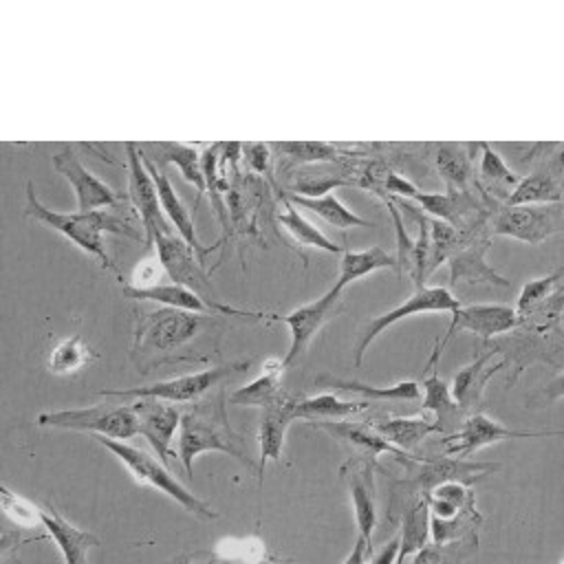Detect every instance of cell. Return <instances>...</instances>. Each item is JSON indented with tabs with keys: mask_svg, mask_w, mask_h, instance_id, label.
<instances>
[{
	"mask_svg": "<svg viewBox=\"0 0 564 564\" xmlns=\"http://www.w3.org/2000/svg\"><path fill=\"white\" fill-rule=\"evenodd\" d=\"M203 452H223L247 467H253L242 438L231 430L225 412V394L194 405L183 412L178 427V458L187 471L194 474V458Z\"/></svg>",
	"mask_w": 564,
	"mask_h": 564,
	"instance_id": "obj_1",
	"label": "cell"
},
{
	"mask_svg": "<svg viewBox=\"0 0 564 564\" xmlns=\"http://www.w3.org/2000/svg\"><path fill=\"white\" fill-rule=\"evenodd\" d=\"M26 216L55 229L57 234H62L64 238L75 242L82 251L95 256L104 267H112L110 258L106 253V247H104V231H117V234H126L134 240H143V234H139L132 225L123 223L121 218H115L108 212L64 214V212L48 209L46 205H42L37 200L31 183H26Z\"/></svg>",
	"mask_w": 564,
	"mask_h": 564,
	"instance_id": "obj_2",
	"label": "cell"
},
{
	"mask_svg": "<svg viewBox=\"0 0 564 564\" xmlns=\"http://www.w3.org/2000/svg\"><path fill=\"white\" fill-rule=\"evenodd\" d=\"M93 441H97L99 445H104L108 452H112L126 467L128 471L134 476L137 482L141 485H150L154 489H159L161 494L170 496L172 500H176L185 511L194 513L200 520H214L218 518V511H214L207 502H203L200 498H196L189 489H185L167 469L163 463H159L156 458H152L148 452L128 445L126 441H115V438H106V436H93Z\"/></svg>",
	"mask_w": 564,
	"mask_h": 564,
	"instance_id": "obj_3",
	"label": "cell"
},
{
	"mask_svg": "<svg viewBox=\"0 0 564 564\" xmlns=\"http://www.w3.org/2000/svg\"><path fill=\"white\" fill-rule=\"evenodd\" d=\"M37 425L57 427V430H75L90 432L93 436H106L115 441H128L139 434L137 412L130 405H88L57 412H42L37 416Z\"/></svg>",
	"mask_w": 564,
	"mask_h": 564,
	"instance_id": "obj_4",
	"label": "cell"
},
{
	"mask_svg": "<svg viewBox=\"0 0 564 564\" xmlns=\"http://www.w3.org/2000/svg\"><path fill=\"white\" fill-rule=\"evenodd\" d=\"M205 317L212 315H200V313H189L181 308H170L161 306L159 311L145 313L137 322L134 330V352H172L192 341L203 324Z\"/></svg>",
	"mask_w": 564,
	"mask_h": 564,
	"instance_id": "obj_5",
	"label": "cell"
},
{
	"mask_svg": "<svg viewBox=\"0 0 564 564\" xmlns=\"http://www.w3.org/2000/svg\"><path fill=\"white\" fill-rule=\"evenodd\" d=\"M249 366H251L249 359L247 361H234V364H227V366H216V368L189 372V375H183V377L156 381V383L143 386V388L101 390L99 394H104V397H137V399L152 397V399H161V401H167V403H189V401H196L203 394H207L225 377H229L238 370H247Z\"/></svg>",
	"mask_w": 564,
	"mask_h": 564,
	"instance_id": "obj_6",
	"label": "cell"
},
{
	"mask_svg": "<svg viewBox=\"0 0 564 564\" xmlns=\"http://www.w3.org/2000/svg\"><path fill=\"white\" fill-rule=\"evenodd\" d=\"M564 229V205H507L494 220V234L509 236L527 245H540L549 236Z\"/></svg>",
	"mask_w": 564,
	"mask_h": 564,
	"instance_id": "obj_7",
	"label": "cell"
},
{
	"mask_svg": "<svg viewBox=\"0 0 564 564\" xmlns=\"http://www.w3.org/2000/svg\"><path fill=\"white\" fill-rule=\"evenodd\" d=\"M460 306V302L449 293V289L445 286H421L416 289L410 297H405L399 306L386 311L383 315L372 317L364 333L359 335V341L355 346V366H361L364 352L368 350V346L390 326H394L397 322L416 315V313H454Z\"/></svg>",
	"mask_w": 564,
	"mask_h": 564,
	"instance_id": "obj_8",
	"label": "cell"
},
{
	"mask_svg": "<svg viewBox=\"0 0 564 564\" xmlns=\"http://www.w3.org/2000/svg\"><path fill=\"white\" fill-rule=\"evenodd\" d=\"M126 156H128V196L141 218L143 225V242L148 247H154V238L159 234H172L170 225L165 220L159 192L154 185V178L150 170L143 163L141 150L137 143H126Z\"/></svg>",
	"mask_w": 564,
	"mask_h": 564,
	"instance_id": "obj_9",
	"label": "cell"
},
{
	"mask_svg": "<svg viewBox=\"0 0 564 564\" xmlns=\"http://www.w3.org/2000/svg\"><path fill=\"white\" fill-rule=\"evenodd\" d=\"M542 436H564V430H546V432H524V430H511L505 427L502 423L489 419L485 412H474L469 414L463 425L445 436V452L449 456H458V458H467L469 454L498 443V441H507V438H542Z\"/></svg>",
	"mask_w": 564,
	"mask_h": 564,
	"instance_id": "obj_10",
	"label": "cell"
},
{
	"mask_svg": "<svg viewBox=\"0 0 564 564\" xmlns=\"http://www.w3.org/2000/svg\"><path fill=\"white\" fill-rule=\"evenodd\" d=\"M123 295L130 300H148V302H156L170 308H181V311H189V313H200V315H234V317H269L264 313H251V311H240L234 306H227L218 300H207L200 293H196L189 286L170 282V284H152V286H134V284H126L123 286Z\"/></svg>",
	"mask_w": 564,
	"mask_h": 564,
	"instance_id": "obj_11",
	"label": "cell"
},
{
	"mask_svg": "<svg viewBox=\"0 0 564 564\" xmlns=\"http://www.w3.org/2000/svg\"><path fill=\"white\" fill-rule=\"evenodd\" d=\"M520 324L518 311L507 306V304H469V306H458L452 313V322L445 330V337L434 346V352L430 357V364L434 366L441 348L454 337L456 330H469L474 335H480L485 339L509 333Z\"/></svg>",
	"mask_w": 564,
	"mask_h": 564,
	"instance_id": "obj_12",
	"label": "cell"
},
{
	"mask_svg": "<svg viewBox=\"0 0 564 564\" xmlns=\"http://www.w3.org/2000/svg\"><path fill=\"white\" fill-rule=\"evenodd\" d=\"M341 293L337 286H330L324 295H319L317 300H311L297 308H293L289 315L282 317V322L289 326V335H291V346L286 357L282 359L284 368H289L313 341V337L322 330V326L333 317V313L337 311L339 302H341Z\"/></svg>",
	"mask_w": 564,
	"mask_h": 564,
	"instance_id": "obj_13",
	"label": "cell"
},
{
	"mask_svg": "<svg viewBox=\"0 0 564 564\" xmlns=\"http://www.w3.org/2000/svg\"><path fill=\"white\" fill-rule=\"evenodd\" d=\"M132 408L137 412L139 434L152 445L159 460L163 465H167L170 458H176V452L172 449V441H174L176 430L181 427L183 414L167 401L152 399V397L137 399L132 403Z\"/></svg>",
	"mask_w": 564,
	"mask_h": 564,
	"instance_id": "obj_14",
	"label": "cell"
},
{
	"mask_svg": "<svg viewBox=\"0 0 564 564\" xmlns=\"http://www.w3.org/2000/svg\"><path fill=\"white\" fill-rule=\"evenodd\" d=\"M53 167L70 183L75 198H77V212L88 214L97 212L101 207H110L119 200V194L99 181L79 159L73 150H59L53 154Z\"/></svg>",
	"mask_w": 564,
	"mask_h": 564,
	"instance_id": "obj_15",
	"label": "cell"
},
{
	"mask_svg": "<svg viewBox=\"0 0 564 564\" xmlns=\"http://www.w3.org/2000/svg\"><path fill=\"white\" fill-rule=\"evenodd\" d=\"M154 247L159 262L167 271L172 282L189 286L200 295L212 291V280L203 271L200 262L194 258L196 251L183 238H176L172 234H159L154 238Z\"/></svg>",
	"mask_w": 564,
	"mask_h": 564,
	"instance_id": "obj_16",
	"label": "cell"
},
{
	"mask_svg": "<svg viewBox=\"0 0 564 564\" xmlns=\"http://www.w3.org/2000/svg\"><path fill=\"white\" fill-rule=\"evenodd\" d=\"M372 467L375 460L364 456L348 460L341 467V474L348 482L352 509H355V520L359 535L370 540L375 527H377V507H375V482H372Z\"/></svg>",
	"mask_w": 564,
	"mask_h": 564,
	"instance_id": "obj_17",
	"label": "cell"
},
{
	"mask_svg": "<svg viewBox=\"0 0 564 564\" xmlns=\"http://www.w3.org/2000/svg\"><path fill=\"white\" fill-rule=\"evenodd\" d=\"M40 524L57 544L64 564H88L86 553L93 546H99V538L95 533L70 524L51 502H46V509H40Z\"/></svg>",
	"mask_w": 564,
	"mask_h": 564,
	"instance_id": "obj_18",
	"label": "cell"
},
{
	"mask_svg": "<svg viewBox=\"0 0 564 564\" xmlns=\"http://www.w3.org/2000/svg\"><path fill=\"white\" fill-rule=\"evenodd\" d=\"M419 471L414 474L416 489L425 496L432 487L447 482V480H460L471 482L480 476H487L489 471H496V463H474L465 458H432V460H416Z\"/></svg>",
	"mask_w": 564,
	"mask_h": 564,
	"instance_id": "obj_19",
	"label": "cell"
},
{
	"mask_svg": "<svg viewBox=\"0 0 564 564\" xmlns=\"http://www.w3.org/2000/svg\"><path fill=\"white\" fill-rule=\"evenodd\" d=\"M295 421V397L282 394L273 405L264 408L262 421H260V432H258V443H260V463H258V474L262 476L264 463L267 460H280L282 458V447H284V436L286 430Z\"/></svg>",
	"mask_w": 564,
	"mask_h": 564,
	"instance_id": "obj_20",
	"label": "cell"
},
{
	"mask_svg": "<svg viewBox=\"0 0 564 564\" xmlns=\"http://www.w3.org/2000/svg\"><path fill=\"white\" fill-rule=\"evenodd\" d=\"M487 238H474L471 242L463 245L452 258H449V282L454 286L458 284H476V282H491L496 286H509L511 282L502 278L494 267L485 262L487 253Z\"/></svg>",
	"mask_w": 564,
	"mask_h": 564,
	"instance_id": "obj_21",
	"label": "cell"
},
{
	"mask_svg": "<svg viewBox=\"0 0 564 564\" xmlns=\"http://www.w3.org/2000/svg\"><path fill=\"white\" fill-rule=\"evenodd\" d=\"M141 156H143V154H141ZM143 163H145V167L150 170V174H152V178H154V185H156L159 200H161V207H163L165 218L174 225V229L178 231V236L196 251V256L209 253V249L200 245V240H198V236H196L194 218H192V214L187 212V207L183 205V200L176 196V189L172 187V183H170L165 170L156 167L148 156H143Z\"/></svg>",
	"mask_w": 564,
	"mask_h": 564,
	"instance_id": "obj_22",
	"label": "cell"
},
{
	"mask_svg": "<svg viewBox=\"0 0 564 564\" xmlns=\"http://www.w3.org/2000/svg\"><path fill=\"white\" fill-rule=\"evenodd\" d=\"M311 425L328 432L330 436L335 438H341L346 441L348 445L357 447L364 452V456L377 460V456L381 452H388V454H394L399 456L401 460H412V456L408 452H401L399 447H394L390 441H386L379 432H375V427L370 425H361V423H352V421H344V419H324V421H313Z\"/></svg>",
	"mask_w": 564,
	"mask_h": 564,
	"instance_id": "obj_23",
	"label": "cell"
},
{
	"mask_svg": "<svg viewBox=\"0 0 564 564\" xmlns=\"http://www.w3.org/2000/svg\"><path fill=\"white\" fill-rule=\"evenodd\" d=\"M139 150L143 156H148L161 170L167 163H174L181 170L183 178L196 187L198 200H200L207 185H205V176H203V167H200V154L194 145H183V143H174V141H156V143L139 145ZM198 200H196V205H198Z\"/></svg>",
	"mask_w": 564,
	"mask_h": 564,
	"instance_id": "obj_24",
	"label": "cell"
},
{
	"mask_svg": "<svg viewBox=\"0 0 564 564\" xmlns=\"http://www.w3.org/2000/svg\"><path fill=\"white\" fill-rule=\"evenodd\" d=\"M494 359V352L487 350L482 352L480 357H476L471 364L463 366L456 377H454V383H452V397L454 401L463 408V410H469L471 405H476L482 397V390L487 386V381L505 366V361H496L491 364Z\"/></svg>",
	"mask_w": 564,
	"mask_h": 564,
	"instance_id": "obj_25",
	"label": "cell"
},
{
	"mask_svg": "<svg viewBox=\"0 0 564 564\" xmlns=\"http://www.w3.org/2000/svg\"><path fill=\"white\" fill-rule=\"evenodd\" d=\"M264 372L258 375L251 383L234 390L229 394L231 405H256V408H269L273 405L282 394V372L284 364L278 359H269L262 368Z\"/></svg>",
	"mask_w": 564,
	"mask_h": 564,
	"instance_id": "obj_26",
	"label": "cell"
},
{
	"mask_svg": "<svg viewBox=\"0 0 564 564\" xmlns=\"http://www.w3.org/2000/svg\"><path fill=\"white\" fill-rule=\"evenodd\" d=\"M430 375L423 379V410L434 412V423L438 427V432H447L458 423V416L463 412V408L454 401L449 386L438 377V372L434 370L432 364H427Z\"/></svg>",
	"mask_w": 564,
	"mask_h": 564,
	"instance_id": "obj_27",
	"label": "cell"
},
{
	"mask_svg": "<svg viewBox=\"0 0 564 564\" xmlns=\"http://www.w3.org/2000/svg\"><path fill=\"white\" fill-rule=\"evenodd\" d=\"M286 200H291L297 207H304L313 214H317L319 218H324L326 223H330L337 229H350V227H372V223L368 218H361L357 212L348 209L335 194H324V196H302L297 192L293 194H284Z\"/></svg>",
	"mask_w": 564,
	"mask_h": 564,
	"instance_id": "obj_28",
	"label": "cell"
},
{
	"mask_svg": "<svg viewBox=\"0 0 564 564\" xmlns=\"http://www.w3.org/2000/svg\"><path fill=\"white\" fill-rule=\"evenodd\" d=\"M397 267V256L388 253L381 247H368L361 251H344L339 262V275L333 286L344 291L350 282H357L359 278L375 273L379 269H392Z\"/></svg>",
	"mask_w": 564,
	"mask_h": 564,
	"instance_id": "obj_29",
	"label": "cell"
},
{
	"mask_svg": "<svg viewBox=\"0 0 564 564\" xmlns=\"http://www.w3.org/2000/svg\"><path fill=\"white\" fill-rule=\"evenodd\" d=\"M372 427H375V432H379L386 441H390L401 452H408V449L416 447L427 434L438 432L436 423L432 419H425V416L386 419V421H377Z\"/></svg>",
	"mask_w": 564,
	"mask_h": 564,
	"instance_id": "obj_30",
	"label": "cell"
},
{
	"mask_svg": "<svg viewBox=\"0 0 564 564\" xmlns=\"http://www.w3.org/2000/svg\"><path fill=\"white\" fill-rule=\"evenodd\" d=\"M370 401H344L330 392L317 394V397H304L295 399V419H306V421H324V419H346L352 416L361 410H366Z\"/></svg>",
	"mask_w": 564,
	"mask_h": 564,
	"instance_id": "obj_31",
	"label": "cell"
},
{
	"mask_svg": "<svg viewBox=\"0 0 564 564\" xmlns=\"http://www.w3.org/2000/svg\"><path fill=\"white\" fill-rule=\"evenodd\" d=\"M427 538H430V509H427L425 498L421 496L403 513L397 564H403L405 557L416 555L427 544Z\"/></svg>",
	"mask_w": 564,
	"mask_h": 564,
	"instance_id": "obj_32",
	"label": "cell"
},
{
	"mask_svg": "<svg viewBox=\"0 0 564 564\" xmlns=\"http://www.w3.org/2000/svg\"><path fill=\"white\" fill-rule=\"evenodd\" d=\"M278 223L293 236V240L297 245L315 247L326 253H344V249L337 242H333L319 227H315L311 220H306L300 214V209L286 198H284V212L278 214Z\"/></svg>",
	"mask_w": 564,
	"mask_h": 564,
	"instance_id": "obj_33",
	"label": "cell"
},
{
	"mask_svg": "<svg viewBox=\"0 0 564 564\" xmlns=\"http://www.w3.org/2000/svg\"><path fill=\"white\" fill-rule=\"evenodd\" d=\"M97 359V352L79 337H66L53 346L48 352V370L53 375H75Z\"/></svg>",
	"mask_w": 564,
	"mask_h": 564,
	"instance_id": "obj_34",
	"label": "cell"
},
{
	"mask_svg": "<svg viewBox=\"0 0 564 564\" xmlns=\"http://www.w3.org/2000/svg\"><path fill=\"white\" fill-rule=\"evenodd\" d=\"M562 187L551 172H535L524 176L518 187L509 194L507 205H540V203H560Z\"/></svg>",
	"mask_w": 564,
	"mask_h": 564,
	"instance_id": "obj_35",
	"label": "cell"
},
{
	"mask_svg": "<svg viewBox=\"0 0 564 564\" xmlns=\"http://www.w3.org/2000/svg\"><path fill=\"white\" fill-rule=\"evenodd\" d=\"M315 383H326L335 390L341 392H357L364 394V399H394V401H416L421 397V388L416 381H399L394 386L388 388H377V386H366L361 381H344V379H328V377H319Z\"/></svg>",
	"mask_w": 564,
	"mask_h": 564,
	"instance_id": "obj_36",
	"label": "cell"
},
{
	"mask_svg": "<svg viewBox=\"0 0 564 564\" xmlns=\"http://www.w3.org/2000/svg\"><path fill=\"white\" fill-rule=\"evenodd\" d=\"M480 148V176L482 181H487L496 192H500L502 196L509 198V194L518 187V183L522 181L507 163L505 159L489 145V143H478Z\"/></svg>",
	"mask_w": 564,
	"mask_h": 564,
	"instance_id": "obj_37",
	"label": "cell"
},
{
	"mask_svg": "<svg viewBox=\"0 0 564 564\" xmlns=\"http://www.w3.org/2000/svg\"><path fill=\"white\" fill-rule=\"evenodd\" d=\"M478 549V535L471 533L449 544H425L414 557L412 564H460Z\"/></svg>",
	"mask_w": 564,
	"mask_h": 564,
	"instance_id": "obj_38",
	"label": "cell"
},
{
	"mask_svg": "<svg viewBox=\"0 0 564 564\" xmlns=\"http://www.w3.org/2000/svg\"><path fill=\"white\" fill-rule=\"evenodd\" d=\"M436 167L438 174L452 185V187H465L471 174V163L469 154L465 148L456 143H443L436 150Z\"/></svg>",
	"mask_w": 564,
	"mask_h": 564,
	"instance_id": "obj_39",
	"label": "cell"
},
{
	"mask_svg": "<svg viewBox=\"0 0 564 564\" xmlns=\"http://www.w3.org/2000/svg\"><path fill=\"white\" fill-rule=\"evenodd\" d=\"M427 220H430V271L427 273H432L441 262L449 260L463 247V238L452 223L436 220V218H427Z\"/></svg>",
	"mask_w": 564,
	"mask_h": 564,
	"instance_id": "obj_40",
	"label": "cell"
},
{
	"mask_svg": "<svg viewBox=\"0 0 564 564\" xmlns=\"http://www.w3.org/2000/svg\"><path fill=\"white\" fill-rule=\"evenodd\" d=\"M564 275V267L542 275V278H535V280H529L522 291H520V297H518V317H524L529 315L531 311H535L540 304H544L553 293H555V286L560 282V278Z\"/></svg>",
	"mask_w": 564,
	"mask_h": 564,
	"instance_id": "obj_41",
	"label": "cell"
},
{
	"mask_svg": "<svg viewBox=\"0 0 564 564\" xmlns=\"http://www.w3.org/2000/svg\"><path fill=\"white\" fill-rule=\"evenodd\" d=\"M386 203L390 207V216H392V223L397 229V267H399V271L410 275L414 282V278H416V240H410V236L405 234V227H403L397 205L390 198H386Z\"/></svg>",
	"mask_w": 564,
	"mask_h": 564,
	"instance_id": "obj_42",
	"label": "cell"
},
{
	"mask_svg": "<svg viewBox=\"0 0 564 564\" xmlns=\"http://www.w3.org/2000/svg\"><path fill=\"white\" fill-rule=\"evenodd\" d=\"M275 148L282 154H289L295 161H306V163H319V161H330L337 156V150L328 143H315V141H284L275 143Z\"/></svg>",
	"mask_w": 564,
	"mask_h": 564,
	"instance_id": "obj_43",
	"label": "cell"
},
{
	"mask_svg": "<svg viewBox=\"0 0 564 564\" xmlns=\"http://www.w3.org/2000/svg\"><path fill=\"white\" fill-rule=\"evenodd\" d=\"M0 496H2V509L4 513L18 524V527H35L40 522V509L33 507L31 502H26L24 498H20L18 494H13L9 487H0Z\"/></svg>",
	"mask_w": 564,
	"mask_h": 564,
	"instance_id": "obj_44",
	"label": "cell"
},
{
	"mask_svg": "<svg viewBox=\"0 0 564 564\" xmlns=\"http://www.w3.org/2000/svg\"><path fill=\"white\" fill-rule=\"evenodd\" d=\"M430 216H434L436 220H445L452 223L456 218V198L449 194H434V192H416L412 196Z\"/></svg>",
	"mask_w": 564,
	"mask_h": 564,
	"instance_id": "obj_45",
	"label": "cell"
},
{
	"mask_svg": "<svg viewBox=\"0 0 564 564\" xmlns=\"http://www.w3.org/2000/svg\"><path fill=\"white\" fill-rule=\"evenodd\" d=\"M242 154L245 161L249 163V167L258 174H267L269 172V163H271V152L269 145L264 143H247L242 145Z\"/></svg>",
	"mask_w": 564,
	"mask_h": 564,
	"instance_id": "obj_46",
	"label": "cell"
},
{
	"mask_svg": "<svg viewBox=\"0 0 564 564\" xmlns=\"http://www.w3.org/2000/svg\"><path fill=\"white\" fill-rule=\"evenodd\" d=\"M368 555H370V540H366L364 535H357L355 546L350 555L344 560V564H368Z\"/></svg>",
	"mask_w": 564,
	"mask_h": 564,
	"instance_id": "obj_47",
	"label": "cell"
},
{
	"mask_svg": "<svg viewBox=\"0 0 564 564\" xmlns=\"http://www.w3.org/2000/svg\"><path fill=\"white\" fill-rule=\"evenodd\" d=\"M397 557H399V538L390 540V544H386V546L375 555V562H372V564H397Z\"/></svg>",
	"mask_w": 564,
	"mask_h": 564,
	"instance_id": "obj_48",
	"label": "cell"
},
{
	"mask_svg": "<svg viewBox=\"0 0 564 564\" xmlns=\"http://www.w3.org/2000/svg\"><path fill=\"white\" fill-rule=\"evenodd\" d=\"M544 397L546 399H562L564 397V375H560L557 379H553L546 388H544Z\"/></svg>",
	"mask_w": 564,
	"mask_h": 564,
	"instance_id": "obj_49",
	"label": "cell"
},
{
	"mask_svg": "<svg viewBox=\"0 0 564 564\" xmlns=\"http://www.w3.org/2000/svg\"><path fill=\"white\" fill-rule=\"evenodd\" d=\"M242 564H267V562H242Z\"/></svg>",
	"mask_w": 564,
	"mask_h": 564,
	"instance_id": "obj_50",
	"label": "cell"
},
{
	"mask_svg": "<svg viewBox=\"0 0 564 564\" xmlns=\"http://www.w3.org/2000/svg\"><path fill=\"white\" fill-rule=\"evenodd\" d=\"M198 564H216L214 560H207V562H198Z\"/></svg>",
	"mask_w": 564,
	"mask_h": 564,
	"instance_id": "obj_51",
	"label": "cell"
},
{
	"mask_svg": "<svg viewBox=\"0 0 564 564\" xmlns=\"http://www.w3.org/2000/svg\"><path fill=\"white\" fill-rule=\"evenodd\" d=\"M560 564H564V560H562V562H560Z\"/></svg>",
	"mask_w": 564,
	"mask_h": 564,
	"instance_id": "obj_52",
	"label": "cell"
},
{
	"mask_svg": "<svg viewBox=\"0 0 564 564\" xmlns=\"http://www.w3.org/2000/svg\"><path fill=\"white\" fill-rule=\"evenodd\" d=\"M562 317H564V315H562Z\"/></svg>",
	"mask_w": 564,
	"mask_h": 564,
	"instance_id": "obj_53",
	"label": "cell"
}]
</instances>
